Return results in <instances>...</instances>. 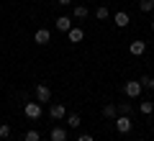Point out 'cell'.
Instances as JSON below:
<instances>
[{"label":"cell","mask_w":154,"mask_h":141,"mask_svg":"<svg viewBox=\"0 0 154 141\" xmlns=\"http://www.w3.org/2000/svg\"><path fill=\"white\" fill-rule=\"evenodd\" d=\"M23 141H41V136H38V131H26Z\"/></svg>","instance_id":"20"},{"label":"cell","mask_w":154,"mask_h":141,"mask_svg":"<svg viewBox=\"0 0 154 141\" xmlns=\"http://www.w3.org/2000/svg\"><path fill=\"white\" fill-rule=\"evenodd\" d=\"M49 139H51V141H67V131H64V128H59V126H57V128H51Z\"/></svg>","instance_id":"11"},{"label":"cell","mask_w":154,"mask_h":141,"mask_svg":"<svg viewBox=\"0 0 154 141\" xmlns=\"http://www.w3.org/2000/svg\"><path fill=\"white\" fill-rule=\"evenodd\" d=\"M49 115H51L54 121H62V118H67V108H64L62 103H51V105H49Z\"/></svg>","instance_id":"5"},{"label":"cell","mask_w":154,"mask_h":141,"mask_svg":"<svg viewBox=\"0 0 154 141\" xmlns=\"http://www.w3.org/2000/svg\"><path fill=\"white\" fill-rule=\"evenodd\" d=\"M72 16H75V18H88V8H85V5H75Z\"/></svg>","instance_id":"16"},{"label":"cell","mask_w":154,"mask_h":141,"mask_svg":"<svg viewBox=\"0 0 154 141\" xmlns=\"http://www.w3.org/2000/svg\"><path fill=\"white\" fill-rule=\"evenodd\" d=\"M108 16H110L108 8H105V5H98V11H95V18H98V21H105Z\"/></svg>","instance_id":"17"},{"label":"cell","mask_w":154,"mask_h":141,"mask_svg":"<svg viewBox=\"0 0 154 141\" xmlns=\"http://www.w3.org/2000/svg\"><path fill=\"white\" fill-rule=\"evenodd\" d=\"M113 23H116V26H118V28H126L128 23H131V18H128V13L118 11V13H116V16H113Z\"/></svg>","instance_id":"9"},{"label":"cell","mask_w":154,"mask_h":141,"mask_svg":"<svg viewBox=\"0 0 154 141\" xmlns=\"http://www.w3.org/2000/svg\"><path fill=\"white\" fill-rule=\"evenodd\" d=\"M8 136H11V126L3 123V126H0V139H8Z\"/></svg>","instance_id":"21"},{"label":"cell","mask_w":154,"mask_h":141,"mask_svg":"<svg viewBox=\"0 0 154 141\" xmlns=\"http://www.w3.org/2000/svg\"><path fill=\"white\" fill-rule=\"evenodd\" d=\"M128 51H131L134 57H141L144 51H146V41H141V38H136V41L128 44Z\"/></svg>","instance_id":"7"},{"label":"cell","mask_w":154,"mask_h":141,"mask_svg":"<svg viewBox=\"0 0 154 141\" xmlns=\"http://www.w3.org/2000/svg\"><path fill=\"white\" fill-rule=\"evenodd\" d=\"M152 31H154V21H152Z\"/></svg>","instance_id":"24"},{"label":"cell","mask_w":154,"mask_h":141,"mask_svg":"<svg viewBox=\"0 0 154 141\" xmlns=\"http://www.w3.org/2000/svg\"><path fill=\"white\" fill-rule=\"evenodd\" d=\"M69 28H72V18H67V16H59V18H57V31H69Z\"/></svg>","instance_id":"10"},{"label":"cell","mask_w":154,"mask_h":141,"mask_svg":"<svg viewBox=\"0 0 154 141\" xmlns=\"http://www.w3.org/2000/svg\"><path fill=\"white\" fill-rule=\"evenodd\" d=\"M82 123V118H80V115L77 113H72V115H67V126H72V128H77V126Z\"/></svg>","instance_id":"15"},{"label":"cell","mask_w":154,"mask_h":141,"mask_svg":"<svg viewBox=\"0 0 154 141\" xmlns=\"http://www.w3.org/2000/svg\"><path fill=\"white\" fill-rule=\"evenodd\" d=\"M103 115H105V118H116V115H118L116 103H105V105H103Z\"/></svg>","instance_id":"12"},{"label":"cell","mask_w":154,"mask_h":141,"mask_svg":"<svg viewBox=\"0 0 154 141\" xmlns=\"http://www.w3.org/2000/svg\"><path fill=\"white\" fill-rule=\"evenodd\" d=\"M139 11L141 13H152L154 11V0H139Z\"/></svg>","instance_id":"14"},{"label":"cell","mask_w":154,"mask_h":141,"mask_svg":"<svg viewBox=\"0 0 154 141\" xmlns=\"http://www.w3.org/2000/svg\"><path fill=\"white\" fill-rule=\"evenodd\" d=\"M77 141H93V136H90V133H82V136H80Z\"/></svg>","instance_id":"22"},{"label":"cell","mask_w":154,"mask_h":141,"mask_svg":"<svg viewBox=\"0 0 154 141\" xmlns=\"http://www.w3.org/2000/svg\"><path fill=\"white\" fill-rule=\"evenodd\" d=\"M59 5H72V0H57Z\"/></svg>","instance_id":"23"},{"label":"cell","mask_w":154,"mask_h":141,"mask_svg":"<svg viewBox=\"0 0 154 141\" xmlns=\"http://www.w3.org/2000/svg\"><path fill=\"white\" fill-rule=\"evenodd\" d=\"M116 128H118V133H128L134 128L131 115H116Z\"/></svg>","instance_id":"3"},{"label":"cell","mask_w":154,"mask_h":141,"mask_svg":"<svg viewBox=\"0 0 154 141\" xmlns=\"http://www.w3.org/2000/svg\"><path fill=\"white\" fill-rule=\"evenodd\" d=\"M23 113H26V118H31V121H38L44 110H41V103L36 100V103H26V105H23Z\"/></svg>","instance_id":"1"},{"label":"cell","mask_w":154,"mask_h":141,"mask_svg":"<svg viewBox=\"0 0 154 141\" xmlns=\"http://www.w3.org/2000/svg\"><path fill=\"white\" fill-rule=\"evenodd\" d=\"M67 38H69L72 44H80V41L85 38V31H82V28H75V26H72L69 31H67Z\"/></svg>","instance_id":"8"},{"label":"cell","mask_w":154,"mask_h":141,"mask_svg":"<svg viewBox=\"0 0 154 141\" xmlns=\"http://www.w3.org/2000/svg\"><path fill=\"white\" fill-rule=\"evenodd\" d=\"M139 110H141L144 115H152L154 113V103L152 100H141V103H139Z\"/></svg>","instance_id":"13"},{"label":"cell","mask_w":154,"mask_h":141,"mask_svg":"<svg viewBox=\"0 0 154 141\" xmlns=\"http://www.w3.org/2000/svg\"><path fill=\"white\" fill-rule=\"evenodd\" d=\"M141 90H144V85L139 80H128L126 85H123V92H126L128 98H139V95H141Z\"/></svg>","instance_id":"2"},{"label":"cell","mask_w":154,"mask_h":141,"mask_svg":"<svg viewBox=\"0 0 154 141\" xmlns=\"http://www.w3.org/2000/svg\"><path fill=\"white\" fill-rule=\"evenodd\" d=\"M33 41H36L38 46H44V44H49V41H51V31H49V28H38V31L33 33Z\"/></svg>","instance_id":"6"},{"label":"cell","mask_w":154,"mask_h":141,"mask_svg":"<svg viewBox=\"0 0 154 141\" xmlns=\"http://www.w3.org/2000/svg\"><path fill=\"white\" fill-rule=\"evenodd\" d=\"M36 100H38V103H49V100H51L49 85H44V82H38V85H36Z\"/></svg>","instance_id":"4"},{"label":"cell","mask_w":154,"mask_h":141,"mask_svg":"<svg viewBox=\"0 0 154 141\" xmlns=\"http://www.w3.org/2000/svg\"><path fill=\"white\" fill-rule=\"evenodd\" d=\"M139 82H141L144 87H149V90H154V77H146V75H144V77H139Z\"/></svg>","instance_id":"19"},{"label":"cell","mask_w":154,"mask_h":141,"mask_svg":"<svg viewBox=\"0 0 154 141\" xmlns=\"http://www.w3.org/2000/svg\"><path fill=\"white\" fill-rule=\"evenodd\" d=\"M116 108H118V113H121V115H131V105H128V103H118Z\"/></svg>","instance_id":"18"}]
</instances>
